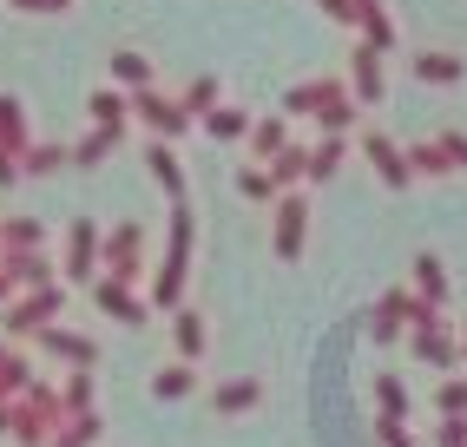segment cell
<instances>
[{
  "mask_svg": "<svg viewBox=\"0 0 467 447\" xmlns=\"http://www.w3.org/2000/svg\"><path fill=\"white\" fill-rule=\"evenodd\" d=\"M165 231H171V244H165V264H151V276H145V296H151V309H165V316H171V309L184 303V276H192V244H198L192 198H171Z\"/></svg>",
  "mask_w": 467,
  "mask_h": 447,
  "instance_id": "cell-1",
  "label": "cell"
},
{
  "mask_svg": "<svg viewBox=\"0 0 467 447\" xmlns=\"http://www.w3.org/2000/svg\"><path fill=\"white\" fill-rule=\"evenodd\" d=\"M73 421V408H67V395H59V381H34V389H26V395H14V447H47L59 428H67Z\"/></svg>",
  "mask_w": 467,
  "mask_h": 447,
  "instance_id": "cell-2",
  "label": "cell"
},
{
  "mask_svg": "<svg viewBox=\"0 0 467 447\" xmlns=\"http://www.w3.org/2000/svg\"><path fill=\"white\" fill-rule=\"evenodd\" d=\"M284 112H309L323 132H349L362 119V99H356L349 79H303V86L284 92Z\"/></svg>",
  "mask_w": 467,
  "mask_h": 447,
  "instance_id": "cell-3",
  "label": "cell"
},
{
  "mask_svg": "<svg viewBox=\"0 0 467 447\" xmlns=\"http://www.w3.org/2000/svg\"><path fill=\"white\" fill-rule=\"evenodd\" d=\"M59 316H67V290L59 283H40V290H20L14 303H0V329L14 342H34L40 329H53Z\"/></svg>",
  "mask_w": 467,
  "mask_h": 447,
  "instance_id": "cell-4",
  "label": "cell"
},
{
  "mask_svg": "<svg viewBox=\"0 0 467 447\" xmlns=\"http://www.w3.org/2000/svg\"><path fill=\"white\" fill-rule=\"evenodd\" d=\"M59 276L67 283H92L106 276V224L99 217H73L59 237Z\"/></svg>",
  "mask_w": 467,
  "mask_h": 447,
  "instance_id": "cell-5",
  "label": "cell"
},
{
  "mask_svg": "<svg viewBox=\"0 0 467 447\" xmlns=\"http://www.w3.org/2000/svg\"><path fill=\"white\" fill-rule=\"evenodd\" d=\"M86 296H92V309L106 316V323H119V329H145L151 323V296H145V283H126V276H92L86 283Z\"/></svg>",
  "mask_w": 467,
  "mask_h": 447,
  "instance_id": "cell-6",
  "label": "cell"
},
{
  "mask_svg": "<svg viewBox=\"0 0 467 447\" xmlns=\"http://www.w3.org/2000/svg\"><path fill=\"white\" fill-rule=\"evenodd\" d=\"M132 119L145 125L151 139H184L198 125V112L184 106V99H171V92H159V86H139L132 92Z\"/></svg>",
  "mask_w": 467,
  "mask_h": 447,
  "instance_id": "cell-7",
  "label": "cell"
},
{
  "mask_svg": "<svg viewBox=\"0 0 467 447\" xmlns=\"http://www.w3.org/2000/svg\"><path fill=\"white\" fill-rule=\"evenodd\" d=\"M303 244H309V198H303V191H284V198L270 204V257L296 264Z\"/></svg>",
  "mask_w": 467,
  "mask_h": 447,
  "instance_id": "cell-8",
  "label": "cell"
},
{
  "mask_svg": "<svg viewBox=\"0 0 467 447\" xmlns=\"http://www.w3.org/2000/svg\"><path fill=\"white\" fill-rule=\"evenodd\" d=\"M415 316H421V290L415 283H395V290H382L376 309H368V336L376 342H409Z\"/></svg>",
  "mask_w": 467,
  "mask_h": 447,
  "instance_id": "cell-9",
  "label": "cell"
},
{
  "mask_svg": "<svg viewBox=\"0 0 467 447\" xmlns=\"http://www.w3.org/2000/svg\"><path fill=\"white\" fill-rule=\"evenodd\" d=\"M106 270L112 276H126V283H145L151 276V264H145V224H112L106 231Z\"/></svg>",
  "mask_w": 467,
  "mask_h": 447,
  "instance_id": "cell-10",
  "label": "cell"
},
{
  "mask_svg": "<svg viewBox=\"0 0 467 447\" xmlns=\"http://www.w3.org/2000/svg\"><path fill=\"white\" fill-rule=\"evenodd\" d=\"M362 158L376 165V178H382L389 191H409V184H421V178H415V165H409V145H395L389 132H362Z\"/></svg>",
  "mask_w": 467,
  "mask_h": 447,
  "instance_id": "cell-11",
  "label": "cell"
},
{
  "mask_svg": "<svg viewBox=\"0 0 467 447\" xmlns=\"http://www.w3.org/2000/svg\"><path fill=\"white\" fill-rule=\"evenodd\" d=\"M34 342H40V356H53V362H67V369H92V362H99V342H92L86 329H73L67 316H59L53 329H40Z\"/></svg>",
  "mask_w": 467,
  "mask_h": 447,
  "instance_id": "cell-12",
  "label": "cell"
},
{
  "mask_svg": "<svg viewBox=\"0 0 467 447\" xmlns=\"http://www.w3.org/2000/svg\"><path fill=\"white\" fill-rule=\"evenodd\" d=\"M349 86H356V99H362V106H382V99H389V73H382V47H376V40H362V47H356Z\"/></svg>",
  "mask_w": 467,
  "mask_h": 447,
  "instance_id": "cell-13",
  "label": "cell"
},
{
  "mask_svg": "<svg viewBox=\"0 0 467 447\" xmlns=\"http://www.w3.org/2000/svg\"><path fill=\"white\" fill-rule=\"evenodd\" d=\"M86 119L99 125V132H119V139H126V125H132V92H126V86L86 92Z\"/></svg>",
  "mask_w": 467,
  "mask_h": 447,
  "instance_id": "cell-14",
  "label": "cell"
},
{
  "mask_svg": "<svg viewBox=\"0 0 467 447\" xmlns=\"http://www.w3.org/2000/svg\"><path fill=\"white\" fill-rule=\"evenodd\" d=\"M145 178L165 191V198H184V158H178V139H151L145 145Z\"/></svg>",
  "mask_w": 467,
  "mask_h": 447,
  "instance_id": "cell-15",
  "label": "cell"
},
{
  "mask_svg": "<svg viewBox=\"0 0 467 447\" xmlns=\"http://www.w3.org/2000/svg\"><path fill=\"white\" fill-rule=\"evenodd\" d=\"M264 401V375H231L211 389V414H224V421H237V414H251Z\"/></svg>",
  "mask_w": 467,
  "mask_h": 447,
  "instance_id": "cell-16",
  "label": "cell"
},
{
  "mask_svg": "<svg viewBox=\"0 0 467 447\" xmlns=\"http://www.w3.org/2000/svg\"><path fill=\"white\" fill-rule=\"evenodd\" d=\"M244 145H251L257 165H270L276 151H290V145H296V139H290V112H257V125H251V139H244Z\"/></svg>",
  "mask_w": 467,
  "mask_h": 447,
  "instance_id": "cell-17",
  "label": "cell"
},
{
  "mask_svg": "<svg viewBox=\"0 0 467 447\" xmlns=\"http://www.w3.org/2000/svg\"><path fill=\"white\" fill-rule=\"evenodd\" d=\"M251 125H257V112H244V106H224V99H217V106L198 119V132L217 139V145H237V139H251Z\"/></svg>",
  "mask_w": 467,
  "mask_h": 447,
  "instance_id": "cell-18",
  "label": "cell"
},
{
  "mask_svg": "<svg viewBox=\"0 0 467 447\" xmlns=\"http://www.w3.org/2000/svg\"><path fill=\"white\" fill-rule=\"evenodd\" d=\"M145 389H151V401H184V395H198V362H184V356H178V362H159Z\"/></svg>",
  "mask_w": 467,
  "mask_h": 447,
  "instance_id": "cell-19",
  "label": "cell"
},
{
  "mask_svg": "<svg viewBox=\"0 0 467 447\" xmlns=\"http://www.w3.org/2000/svg\"><path fill=\"white\" fill-rule=\"evenodd\" d=\"M409 283H415V290H421L428 303H441V309H448V296H454V283H448V264L434 257V250H415V257H409Z\"/></svg>",
  "mask_w": 467,
  "mask_h": 447,
  "instance_id": "cell-20",
  "label": "cell"
},
{
  "mask_svg": "<svg viewBox=\"0 0 467 447\" xmlns=\"http://www.w3.org/2000/svg\"><path fill=\"white\" fill-rule=\"evenodd\" d=\"M171 348H178L184 362H198L204 348H211V329H204V316H198L192 303H178V309H171Z\"/></svg>",
  "mask_w": 467,
  "mask_h": 447,
  "instance_id": "cell-21",
  "label": "cell"
},
{
  "mask_svg": "<svg viewBox=\"0 0 467 447\" xmlns=\"http://www.w3.org/2000/svg\"><path fill=\"white\" fill-rule=\"evenodd\" d=\"M34 381H40V375H34V362H26V348H20L14 336H0V395L14 401V395L34 389Z\"/></svg>",
  "mask_w": 467,
  "mask_h": 447,
  "instance_id": "cell-22",
  "label": "cell"
},
{
  "mask_svg": "<svg viewBox=\"0 0 467 447\" xmlns=\"http://www.w3.org/2000/svg\"><path fill=\"white\" fill-rule=\"evenodd\" d=\"M409 165H415V178H428V184H441V178H461L454 151H448L441 139H415V145H409Z\"/></svg>",
  "mask_w": 467,
  "mask_h": 447,
  "instance_id": "cell-23",
  "label": "cell"
},
{
  "mask_svg": "<svg viewBox=\"0 0 467 447\" xmlns=\"http://www.w3.org/2000/svg\"><path fill=\"white\" fill-rule=\"evenodd\" d=\"M0 151H34V125H26V106L14 99V92H0Z\"/></svg>",
  "mask_w": 467,
  "mask_h": 447,
  "instance_id": "cell-24",
  "label": "cell"
},
{
  "mask_svg": "<svg viewBox=\"0 0 467 447\" xmlns=\"http://www.w3.org/2000/svg\"><path fill=\"white\" fill-rule=\"evenodd\" d=\"M342 158H349V132H323L309 145V184H329L342 172Z\"/></svg>",
  "mask_w": 467,
  "mask_h": 447,
  "instance_id": "cell-25",
  "label": "cell"
},
{
  "mask_svg": "<svg viewBox=\"0 0 467 447\" xmlns=\"http://www.w3.org/2000/svg\"><path fill=\"white\" fill-rule=\"evenodd\" d=\"M237 198H244V204H264V211H270L276 198H284V184H276V172H270V165H257V158H251V165L237 172Z\"/></svg>",
  "mask_w": 467,
  "mask_h": 447,
  "instance_id": "cell-26",
  "label": "cell"
},
{
  "mask_svg": "<svg viewBox=\"0 0 467 447\" xmlns=\"http://www.w3.org/2000/svg\"><path fill=\"white\" fill-rule=\"evenodd\" d=\"M415 79H421V86H461V79H467V59H461V53H421V59H415Z\"/></svg>",
  "mask_w": 467,
  "mask_h": 447,
  "instance_id": "cell-27",
  "label": "cell"
},
{
  "mask_svg": "<svg viewBox=\"0 0 467 447\" xmlns=\"http://www.w3.org/2000/svg\"><path fill=\"white\" fill-rule=\"evenodd\" d=\"M99 434H106V414H99V408H86V414H73V421L59 428L47 447H99Z\"/></svg>",
  "mask_w": 467,
  "mask_h": 447,
  "instance_id": "cell-28",
  "label": "cell"
},
{
  "mask_svg": "<svg viewBox=\"0 0 467 447\" xmlns=\"http://www.w3.org/2000/svg\"><path fill=\"white\" fill-rule=\"evenodd\" d=\"M112 151H119V132H99V125H92V132L73 145V172H99Z\"/></svg>",
  "mask_w": 467,
  "mask_h": 447,
  "instance_id": "cell-29",
  "label": "cell"
},
{
  "mask_svg": "<svg viewBox=\"0 0 467 447\" xmlns=\"http://www.w3.org/2000/svg\"><path fill=\"white\" fill-rule=\"evenodd\" d=\"M59 172H73V145H40L26 151V178H59Z\"/></svg>",
  "mask_w": 467,
  "mask_h": 447,
  "instance_id": "cell-30",
  "label": "cell"
},
{
  "mask_svg": "<svg viewBox=\"0 0 467 447\" xmlns=\"http://www.w3.org/2000/svg\"><path fill=\"white\" fill-rule=\"evenodd\" d=\"M112 86H126V92L151 86V59H145V53H132V47H119V53H112Z\"/></svg>",
  "mask_w": 467,
  "mask_h": 447,
  "instance_id": "cell-31",
  "label": "cell"
},
{
  "mask_svg": "<svg viewBox=\"0 0 467 447\" xmlns=\"http://www.w3.org/2000/svg\"><path fill=\"white\" fill-rule=\"evenodd\" d=\"M428 408H434V414H467V375H461V369H448L441 381H434Z\"/></svg>",
  "mask_w": 467,
  "mask_h": 447,
  "instance_id": "cell-32",
  "label": "cell"
},
{
  "mask_svg": "<svg viewBox=\"0 0 467 447\" xmlns=\"http://www.w3.org/2000/svg\"><path fill=\"white\" fill-rule=\"evenodd\" d=\"M270 172H276V184H284V191L309 184V145H290V151H276V158H270Z\"/></svg>",
  "mask_w": 467,
  "mask_h": 447,
  "instance_id": "cell-33",
  "label": "cell"
},
{
  "mask_svg": "<svg viewBox=\"0 0 467 447\" xmlns=\"http://www.w3.org/2000/svg\"><path fill=\"white\" fill-rule=\"evenodd\" d=\"M7 231V250H47V224L40 217H0Z\"/></svg>",
  "mask_w": 467,
  "mask_h": 447,
  "instance_id": "cell-34",
  "label": "cell"
},
{
  "mask_svg": "<svg viewBox=\"0 0 467 447\" xmlns=\"http://www.w3.org/2000/svg\"><path fill=\"white\" fill-rule=\"evenodd\" d=\"M376 414H409V381L401 375H376Z\"/></svg>",
  "mask_w": 467,
  "mask_h": 447,
  "instance_id": "cell-35",
  "label": "cell"
},
{
  "mask_svg": "<svg viewBox=\"0 0 467 447\" xmlns=\"http://www.w3.org/2000/svg\"><path fill=\"white\" fill-rule=\"evenodd\" d=\"M59 395H67V408H73V414L99 408V395H92V369H67V381H59Z\"/></svg>",
  "mask_w": 467,
  "mask_h": 447,
  "instance_id": "cell-36",
  "label": "cell"
},
{
  "mask_svg": "<svg viewBox=\"0 0 467 447\" xmlns=\"http://www.w3.org/2000/svg\"><path fill=\"white\" fill-rule=\"evenodd\" d=\"M376 447H421V434H409V414H376Z\"/></svg>",
  "mask_w": 467,
  "mask_h": 447,
  "instance_id": "cell-37",
  "label": "cell"
},
{
  "mask_svg": "<svg viewBox=\"0 0 467 447\" xmlns=\"http://www.w3.org/2000/svg\"><path fill=\"white\" fill-rule=\"evenodd\" d=\"M434 447H467V414H441L434 421Z\"/></svg>",
  "mask_w": 467,
  "mask_h": 447,
  "instance_id": "cell-38",
  "label": "cell"
},
{
  "mask_svg": "<svg viewBox=\"0 0 467 447\" xmlns=\"http://www.w3.org/2000/svg\"><path fill=\"white\" fill-rule=\"evenodd\" d=\"M184 106H192V112L204 119V112L217 106V79H192V86H184Z\"/></svg>",
  "mask_w": 467,
  "mask_h": 447,
  "instance_id": "cell-39",
  "label": "cell"
},
{
  "mask_svg": "<svg viewBox=\"0 0 467 447\" xmlns=\"http://www.w3.org/2000/svg\"><path fill=\"white\" fill-rule=\"evenodd\" d=\"M20 178H26V158L20 151H0V191H14Z\"/></svg>",
  "mask_w": 467,
  "mask_h": 447,
  "instance_id": "cell-40",
  "label": "cell"
},
{
  "mask_svg": "<svg viewBox=\"0 0 467 447\" xmlns=\"http://www.w3.org/2000/svg\"><path fill=\"white\" fill-rule=\"evenodd\" d=\"M14 7H20V14H67L73 0H14Z\"/></svg>",
  "mask_w": 467,
  "mask_h": 447,
  "instance_id": "cell-41",
  "label": "cell"
},
{
  "mask_svg": "<svg viewBox=\"0 0 467 447\" xmlns=\"http://www.w3.org/2000/svg\"><path fill=\"white\" fill-rule=\"evenodd\" d=\"M441 145L454 151V165H461V178H467V132H441Z\"/></svg>",
  "mask_w": 467,
  "mask_h": 447,
  "instance_id": "cell-42",
  "label": "cell"
},
{
  "mask_svg": "<svg viewBox=\"0 0 467 447\" xmlns=\"http://www.w3.org/2000/svg\"><path fill=\"white\" fill-rule=\"evenodd\" d=\"M14 296H20V276L7 270V257H0V303H14Z\"/></svg>",
  "mask_w": 467,
  "mask_h": 447,
  "instance_id": "cell-43",
  "label": "cell"
},
{
  "mask_svg": "<svg viewBox=\"0 0 467 447\" xmlns=\"http://www.w3.org/2000/svg\"><path fill=\"white\" fill-rule=\"evenodd\" d=\"M0 434H14V401L0 395Z\"/></svg>",
  "mask_w": 467,
  "mask_h": 447,
  "instance_id": "cell-44",
  "label": "cell"
},
{
  "mask_svg": "<svg viewBox=\"0 0 467 447\" xmlns=\"http://www.w3.org/2000/svg\"><path fill=\"white\" fill-rule=\"evenodd\" d=\"M461 369H467V323H461Z\"/></svg>",
  "mask_w": 467,
  "mask_h": 447,
  "instance_id": "cell-45",
  "label": "cell"
},
{
  "mask_svg": "<svg viewBox=\"0 0 467 447\" xmlns=\"http://www.w3.org/2000/svg\"><path fill=\"white\" fill-rule=\"evenodd\" d=\"M0 257H7V231H0Z\"/></svg>",
  "mask_w": 467,
  "mask_h": 447,
  "instance_id": "cell-46",
  "label": "cell"
}]
</instances>
